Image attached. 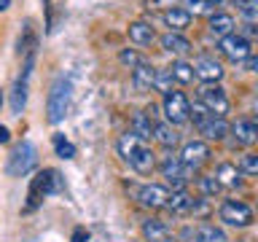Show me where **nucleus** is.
<instances>
[{
  "label": "nucleus",
  "mask_w": 258,
  "mask_h": 242,
  "mask_svg": "<svg viewBox=\"0 0 258 242\" xmlns=\"http://www.w3.org/2000/svg\"><path fill=\"white\" fill-rule=\"evenodd\" d=\"M215 180L221 183V189H237L242 183V172L237 164H231V161H221V164L215 167Z\"/></svg>",
  "instance_id": "obj_17"
},
{
  "label": "nucleus",
  "mask_w": 258,
  "mask_h": 242,
  "mask_svg": "<svg viewBox=\"0 0 258 242\" xmlns=\"http://www.w3.org/2000/svg\"><path fill=\"white\" fill-rule=\"evenodd\" d=\"M129 40H132L135 46H151L153 40H156V32L148 22H132L129 24Z\"/></svg>",
  "instance_id": "obj_22"
},
{
  "label": "nucleus",
  "mask_w": 258,
  "mask_h": 242,
  "mask_svg": "<svg viewBox=\"0 0 258 242\" xmlns=\"http://www.w3.org/2000/svg\"><path fill=\"white\" fill-rule=\"evenodd\" d=\"M239 172L242 175H247V177H258V153H253V151H250V153H245V156H242L239 159Z\"/></svg>",
  "instance_id": "obj_28"
},
{
  "label": "nucleus",
  "mask_w": 258,
  "mask_h": 242,
  "mask_svg": "<svg viewBox=\"0 0 258 242\" xmlns=\"http://www.w3.org/2000/svg\"><path fill=\"white\" fill-rule=\"evenodd\" d=\"M143 239L145 242H164L169 237V229L164 221H159V218H148V221H143Z\"/></svg>",
  "instance_id": "obj_24"
},
{
  "label": "nucleus",
  "mask_w": 258,
  "mask_h": 242,
  "mask_svg": "<svg viewBox=\"0 0 258 242\" xmlns=\"http://www.w3.org/2000/svg\"><path fill=\"white\" fill-rule=\"evenodd\" d=\"M245 68H247L250 73H255V76H258V56H247V62H245Z\"/></svg>",
  "instance_id": "obj_37"
},
{
  "label": "nucleus",
  "mask_w": 258,
  "mask_h": 242,
  "mask_svg": "<svg viewBox=\"0 0 258 242\" xmlns=\"http://www.w3.org/2000/svg\"><path fill=\"white\" fill-rule=\"evenodd\" d=\"M161 110H164V116H167V121L172 127H180V124H185V121H191V102H188V97H185L183 92H175V89L169 94H164Z\"/></svg>",
  "instance_id": "obj_5"
},
{
  "label": "nucleus",
  "mask_w": 258,
  "mask_h": 242,
  "mask_svg": "<svg viewBox=\"0 0 258 242\" xmlns=\"http://www.w3.org/2000/svg\"><path fill=\"white\" fill-rule=\"evenodd\" d=\"M191 202H194V197L185 189H180V191L169 194L164 210H169V213H191Z\"/></svg>",
  "instance_id": "obj_25"
},
{
  "label": "nucleus",
  "mask_w": 258,
  "mask_h": 242,
  "mask_svg": "<svg viewBox=\"0 0 258 242\" xmlns=\"http://www.w3.org/2000/svg\"><path fill=\"white\" fill-rule=\"evenodd\" d=\"M32 56H35V48H30V51H27L24 70H22V76L16 78V84H14V94H11V110H14V116H22L24 102H27V81H30V73H32Z\"/></svg>",
  "instance_id": "obj_10"
},
{
  "label": "nucleus",
  "mask_w": 258,
  "mask_h": 242,
  "mask_svg": "<svg viewBox=\"0 0 258 242\" xmlns=\"http://www.w3.org/2000/svg\"><path fill=\"white\" fill-rule=\"evenodd\" d=\"M135 199L145 210H164L167 199H169V189L161 183H145L140 189H135Z\"/></svg>",
  "instance_id": "obj_8"
},
{
  "label": "nucleus",
  "mask_w": 258,
  "mask_h": 242,
  "mask_svg": "<svg viewBox=\"0 0 258 242\" xmlns=\"http://www.w3.org/2000/svg\"><path fill=\"white\" fill-rule=\"evenodd\" d=\"M153 89L161 94H169L172 92V73H169V68L164 70H156V78H153Z\"/></svg>",
  "instance_id": "obj_30"
},
{
  "label": "nucleus",
  "mask_w": 258,
  "mask_h": 242,
  "mask_svg": "<svg viewBox=\"0 0 258 242\" xmlns=\"http://www.w3.org/2000/svg\"><path fill=\"white\" fill-rule=\"evenodd\" d=\"M8 6H11V0H0V11H6Z\"/></svg>",
  "instance_id": "obj_40"
},
{
  "label": "nucleus",
  "mask_w": 258,
  "mask_h": 242,
  "mask_svg": "<svg viewBox=\"0 0 258 242\" xmlns=\"http://www.w3.org/2000/svg\"><path fill=\"white\" fill-rule=\"evenodd\" d=\"M86 239H89L86 229H76V234H73V242H86Z\"/></svg>",
  "instance_id": "obj_38"
},
{
  "label": "nucleus",
  "mask_w": 258,
  "mask_h": 242,
  "mask_svg": "<svg viewBox=\"0 0 258 242\" xmlns=\"http://www.w3.org/2000/svg\"><path fill=\"white\" fill-rule=\"evenodd\" d=\"M185 11L194 14V16H202V14L213 16L215 14V6L210 3V0H185Z\"/></svg>",
  "instance_id": "obj_29"
},
{
  "label": "nucleus",
  "mask_w": 258,
  "mask_h": 242,
  "mask_svg": "<svg viewBox=\"0 0 258 242\" xmlns=\"http://www.w3.org/2000/svg\"><path fill=\"white\" fill-rule=\"evenodd\" d=\"M59 191H62V175L56 172V169H40L30 183V194H27L30 205L27 207L32 210L43 197H48V194H59Z\"/></svg>",
  "instance_id": "obj_3"
},
{
  "label": "nucleus",
  "mask_w": 258,
  "mask_h": 242,
  "mask_svg": "<svg viewBox=\"0 0 258 242\" xmlns=\"http://www.w3.org/2000/svg\"><path fill=\"white\" fill-rule=\"evenodd\" d=\"M239 242H253V239H239Z\"/></svg>",
  "instance_id": "obj_44"
},
{
  "label": "nucleus",
  "mask_w": 258,
  "mask_h": 242,
  "mask_svg": "<svg viewBox=\"0 0 258 242\" xmlns=\"http://www.w3.org/2000/svg\"><path fill=\"white\" fill-rule=\"evenodd\" d=\"M210 35H215V38H226V35H231L234 27H237V22H234V16L231 14H213L210 16Z\"/></svg>",
  "instance_id": "obj_23"
},
{
  "label": "nucleus",
  "mask_w": 258,
  "mask_h": 242,
  "mask_svg": "<svg viewBox=\"0 0 258 242\" xmlns=\"http://www.w3.org/2000/svg\"><path fill=\"white\" fill-rule=\"evenodd\" d=\"M231 135H234V140H237V145H245V148L258 143V129L253 124V118H237L231 124Z\"/></svg>",
  "instance_id": "obj_14"
},
{
  "label": "nucleus",
  "mask_w": 258,
  "mask_h": 242,
  "mask_svg": "<svg viewBox=\"0 0 258 242\" xmlns=\"http://www.w3.org/2000/svg\"><path fill=\"white\" fill-rule=\"evenodd\" d=\"M255 210H258V205H255Z\"/></svg>",
  "instance_id": "obj_46"
},
{
  "label": "nucleus",
  "mask_w": 258,
  "mask_h": 242,
  "mask_svg": "<svg viewBox=\"0 0 258 242\" xmlns=\"http://www.w3.org/2000/svg\"><path fill=\"white\" fill-rule=\"evenodd\" d=\"M153 78H156V68L148 62L137 65V68L132 70V86L137 89V92H148V89H153Z\"/></svg>",
  "instance_id": "obj_21"
},
{
  "label": "nucleus",
  "mask_w": 258,
  "mask_h": 242,
  "mask_svg": "<svg viewBox=\"0 0 258 242\" xmlns=\"http://www.w3.org/2000/svg\"><path fill=\"white\" fill-rule=\"evenodd\" d=\"M118 59H121V65H126V68L129 70H135L137 68V65H143L145 59H143V56L140 54H137L135 51V48H121V54H118Z\"/></svg>",
  "instance_id": "obj_34"
},
{
  "label": "nucleus",
  "mask_w": 258,
  "mask_h": 242,
  "mask_svg": "<svg viewBox=\"0 0 258 242\" xmlns=\"http://www.w3.org/2000/svg\"><path fill=\"white\" fill-rule=\"evenodd\" d=\"M11 140V135H8V129L6 127H0V143H8Z\"/></svg>",
  "instance_id": "obj_39"
},
{
  "label": "nucleus",
  "mask_w": 258,
  "mask_h": 242,
  "mask_svg": "<svg viewBox=\"0 0 258 242\" xmlns=\"http://www.w3.org/2000/svg\"><path fill=\"white\" fill-rule=\"evenodd\" d=\"M199 102L205 105V108L213 113V116H221V118H226V113L231 110L229 94H226V89L218 86V84L202 86V89H199Z\"/></svg>",
  "instance_id": "obj_7"
},
{
  "label": "nucleus",
  "mask_w": 258,
  "mask_h": 242,
  "mask_svg": "<svg viewBox=\"0 0 258 242\" xmlns=\"http://www.w3.org/2000/svg\"><path fill=\"white\" fill-rule=\"evenodd\" d=\"M129 132L135 137H140V140H153V121L148 118V113L145 110H135L132 113V121H129Z\"/></svg>",
  "instance_id": "obj_19"
},
{
  "label": "nucleus",
  "mask_w": 258,
  "mask_h": 242,
  "mask_svg": "<svg viewBox=\"0 0 258 242\" xmlns=\"http://www.w3.org/2000/svg\"><path fill=\"white\" fill-rule=\"evenodd\" d=\"M210 118H213V113H210V110H207L199 100L191 105V121H194V127H197V129H199L202 124H205V121H210Z\"/></svg>",
  "instance_id": "obj_33"
},
{
  "label": "nucleus",
  "mask_w": 258,
  "mask_h": 242,
  "mask_svg": "<svg viewBox=\"0 0 258 242\" xmlns=\"http://www.w3.org/2000/svg\"><path fill=\"white\" fill-rule=\"evenodd\" d=\"M0 105H3V94H0Z\"/></svg>",
  "instance_id": "obj_45"
},
{
  "label": "nucleus",
  "mask_w": 258,
  "mask_h": 242,
  "mask_svg": "<svg viewBox=\"0 0 258 242\" xmlns=\"http://www.w3.org/2000/svg\"><path fill=\"white\" fill-rule=\"evenodd\" d=\"M35 164H38V148L30 140H24V143L16 145V148L11 151V156H8V175L22 177V175L32 172Z\"/></svg>",
  "instance_id": "obj_4"
},
{
  "label": "nucleus",
  "mask_w": 258,
  "mask_h": 242,
  "mask_svg": "<svg viewBox=\"0 0 258 242\" xmlns=\"http://www.w3.org/2000/svg\"><path fill=\"white\" fill-rule=\"evenodd\" d=\"M229 132H231V124H229L226 118H221V116H213L210 121H205V124L199 127V135L205 137V143H207V140H210V143H213V140L221 143Z\"/></svg>",
  "instance_id": "obj_15"
},
{
  "label": "nucleus",
  "mask_w": 258,
  "mask_h": 242,
  "mask_svg": "<svg viewBox=\"0 0 258 242\" xmlns=\"http://www.w3.org/2000/svg\"><path fill=\"white\" fill-rule=\"evenodd\" d=\"M194 73H197V78L205 81V84H218L226 70L215 56H199V59L194 62Z\"/></svg>",
  "instance_id": "obj_12"
},
{
  "label": "nucleus",
  "mask_w": 258,
  "mask_h": 242,
  "mask_svg": "<svg viewBox=\"0 0 258 242\" xmlns=\"http://www.w3.org/2000/svg\"><path fill=\"white\" fill-rule=\"evenodd\" d=\"M159 172H161V177H164L169 186H172V191H180L185 186V180H188L191 169L183 167L180 156H175L172 151H167L164 156H161V161H159Z\"/></svg>",
  "instance_id": "obj_6"
},
{
  "label": "nucleus",
  "mask_w": 258,
  "mask_h": 242,
  "mask_svg": "<svg viewBox=\"0 0 258 242\" xmlns=\"http://www.w3.org/2000/svg\"><path fill=\"white\" fill-rule=\"evenodd\" d=\"M159 46L164 48L167 54H177V56H185L194 48L191 40L185 35H180V32H164V35L159 38Z\"/></svg>",
  "instance_id": "obj_16"
},
{
  "label": "nucleus",
  "mask_w": 258,
  "mask_h": 242,
  "mask_svg": "<svg viewBox=\"0 0 258 242\" xmlns=\"http://www.w3.org/2000/svg\"><path fill=\"white\" fill-rule=\"evenodd\" d=\"M70 81L68 78H56L51 92H48V100H46V118L48 124H59V121L68 116V108H70Z\"/></svg>",
  "instance_id": "obj_1"
},
{
  "label": "nucleus",
  "mask_w": 258,
  "mask_h": 242,
  "mask_svg": "<svg viewBox=\"0 0 258 242\" xmlns=\"http://www.w3.org/2000/svg\"><path fill=\"white\" fill-rule=\"evenodd\" d=\"M213 6H223V3H229V0H210Z\"/></svg>",
  "instance_id": "obj_41"
},
{
  "label": "nucleus",
  "mask_w": 258,
  "mask_h": 242,
  "mask_svg": "<svg viewBox=\"0 0 258 242\" xmlns=\"http://www.w3.org/2000/svg\"><path fill=\"white\" fill-rule=\"evenodd\" d=\"M180 161H183L185 169L197 172L202 164H207V161H210V145L205 140H188L183 145V151H180Z\"/></svg>",
  "instance_id": "obj_9"
},
{
  "label": "nucleus",
  "mask_w": 258,
  "mask_h": 242,
  "mask_svg": "<svg viewBox=\"0 0 258 242\" xmlns=\"http://www.w3.org/2000/svg\"><path fill=\"white\" fill-rule=\"evenodd\" d=\"M177 6V0H145V8L148 11H169V8H175Z\"/></svg>",
  "instance_id": "obj_35"
},
{
  "label": "nucleus",
  "mask_w": 258,
  "mask_h": 242,
  "mask_svg": "<svg viewBox=\"0 0 258 242\" xmlns=\"http://www.w3.org/2000/svg\"><path fill=\"white\" fill-rule=\"evenodd\" d=\"M164 242H180V239H169V237H167V239H164Z\"/></svg>",
  "instance_id": "obj_43"
},
{
  "label": "nucleus",
  "mask_w": 258,
  "mask_h": 242,
  "mask_svg": "<svg viewBox=\"0 0 258 242\" xmlns=\"http://www.w3.org/2000/svg\"><path fill=\"white\" fill-rule=\"evenodd\" d=\"M221 51L229 62H247L250 56V40L245 35H239V32H231V35L221 38Z\"/></svg>",
  "instance_id": "obj_11"
},
{
  "label": "nucleus",
  "mask_w": 258,
  "mask_h": 242,
  "mask_svg": "<svg viewBox=\"0 0 258 242\" xmlns=\"http://www.w3.org/2000/svg\"><path fill=\"white\" fill-rule=\"evenodd\" d=\"M153 140L159 145H164L167 151H172L177 143H180V135H177V129L169 124V121H156L153 124Z\"/></svg>",
  "instance_id": "obj_18"
},
{
  "label": "nucleus",
  "mask_w": 258,
  "mask_h": 242,
  "mask_svg": "<svg viewBox=\"0 0 258 242\" xmlns=\"http://www.w3.org/2000/svg\"><path fill=\"white\" fill-rule=\"evenodd\" d=\"M191 213H194V218H202V215H207V213H210L207 197H199V199H194V202H191Z\"/></svg>",
  "instance_id": "obj_36"
},
{
  "label": "nucleus",
  "mask_w": 258,
  "mask_h": 242,
  "mask_svg": "<svg viewBox=\"0 0 258 242\" xmlns=\"http://www.w3.org/2000/svg\"><path fill=\"white\" fill-rule=\"evenodd\" d=\"M197 183H199V191H202V197H207V199H210V197H215V194L221 191V183L215 180V175H202Z\"/></svg>",
  "instance_id": "obj_32"
},
{
  "label": "nucleus",
  "mask_w": 258,
  "mask_h": 242,
  "mask_svg": "<svg viewBox=\"0 0 258 242\" xmlns=\"http://www.w3.org/2000/svg\"><path fill=\"white\" fill-rule=\"evenodd\" d=\"M54 151H56V156H62V159L76 156V145L70 140H64V135H54Z\"/></svg>",
  "instance_id": "obj_31"
},
{
  "label": "nucleus",
  "mask_w": 258,
  "mask_h": 242,
  "mask_svg": "<svg viewBox=\"0 0 258 242\" xmlns=\"http://www.w3.org/2000/svg\"><path fill=\"white\" fill-rule=\"evenodd\" d=\"M253 124H255V129H258V116H255V118H253Z\"/></svg>",
  "instance_id": "obj_42"
},
{
  "label": "nucleus",
  "mask_w": 258,
  "mask_h": 242,
  "mask_svg": "<svg viewBox=\"0 0 258 242\" xmlns=\"http://www.w3.org/2000/svg\"><path fill=\"white\" fill-rule=\"evenodd\" d=\"M161 19H164V24L169 27V32H180L191 24V14L185 11L183 6H175V8H169V11L161 14Z\"/></svg>",
  "instance_id": "obj_20"
},
{
  "label": "nucleus",
  "mask_w": 258,
  "mask_h": 242,
  "mask_svg": "<svg viewBox=\"0 0 258 242\" xmlns=\"http://www.w3.org/2000/svg\"><path fill=\"white\" fill-rule=\"evenodd\" d=\"M169 73H172V81H177V84L188 86L194 84V78H197V73H194V65L185 62V59H177L169 65Z\"/></svg>",
  "instance_id": "obj_27"
},
{
  "label": "nucleus",
  "mask_w": 258,
  "mask_h": 242,
  "mask_svg": "<svg viewBox=\"0 0 258 242\" xmlns=\"http://www.w3.org/2000/svg\"><path fill=\"white\" fill-rule=\"evenodd\" d=\"M194 242H229L226 231L215 223H199L197 226V239Z\"/></svg>",
  "instance_id": "obj_26"
},
{
  "label": "nucleus",
  "mask_w": 258,
  "mask_h": 242,
  "mask_svg": "<svg viewBox=\"0 0 258 242\" xmlns=\"http://www.w3.org/2000/svg\"><path fill=\"white\" fill-rule=\"evenodd\" d=\"M218 218H221L226 226H231V229H247V226H253L255 213L250 205H245V202L223 199L221 207H218Z\"/></svg>",
  "instance_id": "obj_2"
},
{
  "label": "nucleus",
  "mask_w": 258,
  "mask_h": 242,
  "mask_svg": "<svg viewBox=\"0 0 258 242\" xmlns=\"http://www.w3.org/2000/svg\"><path fill=\"white\" fill-rule=\"evenodd\" d=\"M126 164L132 167L137 175H151L153 169H156V153L151 151V145H148V143H143L140 148H137L132 156H129Z\"/></svg>",
  "instance_id": "obj_13"
}]
</instances>
